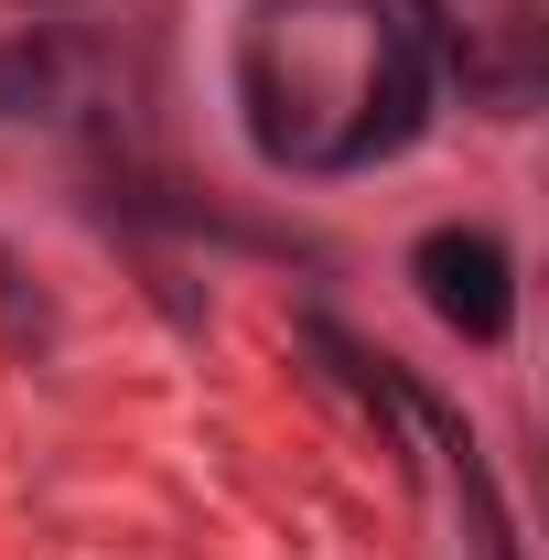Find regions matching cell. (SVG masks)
<instances>
[{
    "label": "cell",
    "mask_w": 549,
    "mask_h": 560,
    "mask_svg": "<svg viewBox=\"0 0 549 560\" xmlns=\"http://www.w3.org/2000/svg\"><path fill=\"white\" fill-rule=\"evenodd\" d=\"M420 130H431V11L388 0L377 11V44H366V75H355V119L324 140V162L366 173V162H399Z\"/></svg>",
    "instance_id": "6da1fadb"
},
{
    "label": "cell",
    "mask_w": 549,
    "mask_h": 560,
    "mask_svg": "<svg viewBox=\"0 0 549 560\" xmlns=\"http://www.w3.org/2000/svg\"><path fill=\"white\" fill-rule=\"evenodd\" d=\"M410 280L431 302V324H453L464 346H506L517 335V259L495 226H431L410 248Z\"/></svg>",
    "instance_id": "7a4b0ae2"
},
{
    "label": "cell",
    "mask_w": 549,
    "mask_h": 560,
    "mask_svg": "<svg viewBox=\"0 0 549 560\" xmlns=\"http://www.w3.org/2000/svg\"><path fill=\"white\" fill-rule=\"evenodd\" d=\"M55 86H66V55H55L44 33H0V119L55 108Z\"/></svg>",
    "instance_id": "3957f363"
}]
</instances>
